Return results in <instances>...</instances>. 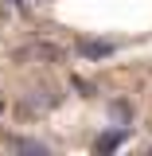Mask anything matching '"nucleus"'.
<instances>
[{
	"instance_id": "1",
	"label": "nucleus",
	"mask_w": 152,
	"mask_h": 156,
	"mask_svg": "<svg viewBox=\"0 0 152 156\" xmlns=\"http://www.w3.org/2000/svg\"><path fill=\"white\" fill-rule=\"evenodd\" d=\"M129 136H133V129H105V133H97L94 152H97V156H109V152H117V148H125Z\"/></svg>"
},
{
	"instance_id": "3",
	"label": "nucleus",
	"mask_w": 152,
	"mask_h": 156,
	"mask_svg": "<svg viewBox=\"0 0 152 156\" xmlns=\"http://www.w3.org/2000/svg\"><path fill=\"white\" fill-rule=\"evenodd\" d=\"M58 101H62V94H58V90H51V86H39V90L27 98L19 109H23V113H35V109H47V105H58Z\"/></svg>"
},
{
	"instance_id": "6",
	"label": "nucleus",
	"mask_w": 152,
	"mask_h": 156,
	"mask_svg": "<svg viewBox=\"0 0 152 156\" xmlns=\"http://www.w3.org/2000/svg\"><path fill=\"white\" fill-rule=\"evenodd\" d=\"M109 113H113V117H121V121H125V117H129V105H125V101L117 105V101H113V105H109Z\"/></svg>"
},
{
	"instance_id": "2",
	"label": "nucleus",
	"mask_w": 152,
	"mask_h": 156,
	"mask_svg": "<svg viewBox=\"0 0 152 156\" xmlns=\"http://www.w3.org/2000/svg\"><path fill=\"white\" fill-rule=\"evenodd\" d=\"M113 51H117L113 39H82L78 43V55L86 58V62H101V58H109Z\"/></svg>"
},
{
	"instance_id": "7",
	"label": "nucleus",
	"mask_w": 152,
	"mask_h": 156,
	"mask_svg": "<svg viewBox=\"0 0 152 156\" xmlns=\"http://www.w3.org/2000/svg\"><path fill=\"white\" fill-rule=\"evenodd\" d=\"M19 4H23V0H19Z\"/></svg>"
},
{
	"instance_id": "4",
	"label": "nucleus",
	"mask_w": 152,
	"mask_h": 156,
	"mask_svg": "<svg viewBox=\"0 0 152 156\" xmlns=\"http://www.w3.org/2000/svg\"><path fill=\"white\" fill-rule=\"evenodd\" d=\"M12 148H16V152H39V156H47V152H51L43 140H27V136H12Z\"/></svg>"
},
{
	"instance_id": "5",
	"label": "nucleus",
	"mask_w": 152,
	"mask_h": 156,
	"mask_svg": "<svg viewBox=\"0 0 152 156\" xmlns=\"http://www.w3.org/2000/svg\"><path fill=\"white\" fill-rule=\"evenodd\" d=\"M74 90H78V94H86V98H94V86H90V82H82V78H74Z\"/></svg>"
}]
</instances>
